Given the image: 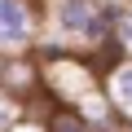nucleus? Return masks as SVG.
<instances>
[{"mask_svg": "<svg viewBox=\"0 0 132 132\" xmlns=\"http://www.w3.org/2000/svg\"><path fill=\"white\" fill-rule=\"evenodd\" d=\"M101 5L97 0H48V31L57 40H79L88 44V31L97 22Z\"/></svg>", "mask_w": 132, "mask_h": 132, "instance_id": "nucleus-3", "label": "nucleus"}, {"mask_svg": "<svg viewBox=\"0 0 132 132\" xmlns=\"http://www.w3.org/2000/svg\"><path fill=\"white\" fill-rule=\"evenodd\" d=\"M22 123V97H13L9 88H0V132H13Z\"/></svg>", "mask_w": 132, "mask_h": 132, "instance_id": "nucleus-7", "label": "nucleus"}, {"mask_svg": "<svg viewBox=\"0 0 132 132\" xmlns=\"http://www.w3.org/2000/svg\"><path fill=\"white\" fill-rule=\"evenodd\" d=\"M106 93H110V101H114V114H119L123 123H132V57L119 62V66H110Z\"/></svg>", "mask_w": 132, "mask_h": 132, "instance_id": "nucleus-5", "label": "nucleus"}, {"mask_svg": "<svg viewBox=\"0 0 132 132\" xmlns=\"http://www.w3.org/2000/svg\"><path fill=\"white\" fill-rule=\"evenodd\" d=\"M13 132H48V123H27V119H22V123H18Z\"/></svg>", "mask_w": 132, "mask_h": 132, "instance_id": "nucleus-9", "label": "nucleus"}, {"mask_svg": "<svg viewBox=\"0 0 132 132\" xmlns=\"http://www.w3.org/2000/svg\"><path fill=\"white\" fill-rule=\"evenodd\" d=\"M48 132H97V128H93V119H88L84 110H75V106H62V110H53V119H48Z\"/></svg>", "mask_w": 132, "mask_h": 132, "instance_id": "nucleus-6", "label": "nucleus"}, {"mask_svg": "<svg viewBox=\"0 0 132 132\" xmlns=\"http://www.w3.org/2000/svg\"><path fill=\"white\" fill-rule=\"evenodd\" d=\"M114 40H119V48L132 57V5L119 13V22H114Z\"/></svg>", "mask_w": 132, "mask_h": 132, "instance_id": "nucleus-8", "label": "nucleus"}, {"mask_svg": "<svg viewBox=\"0 0 132 132\" xmlns=\"http://www.w3.org/2000/svg\"><path fill=\"white\" fill-rule=\"evenodd\" d=\"M40 84H44V66H35V62H22V57L0 62V88H9L13 97H22L27 88H40Z\"/></svg>", "mask_w": 132, "mask_h": 132, "instance_id": "nucleus-4", "label": "nucleus"}, {"mask_svg": "<svg viewBox=\"0 0 132 132\" xmlns=\"http://www.w3.org/2000/svg\"><path fill=\"white\" fill-rule=\"evenodd\" d=\"M44 84H48L66 106H79L88 93L101 88V84H97V71H93V66H84V62H75V57L48 62V66H44Z\"/></svg>", "mask_w": 132, "mask_h": 132, "instance_id": "nucleus-2", "label": "nucleus"}, {"mask_svg": "<svg viewBox=\"0 0 132 132\" xmlns=\"http://www.w3.org/2000/svg\"><path fill=\"white\" fill-rule=\"evenodd\" d=\"M40 40V9L31 0H0V53L18 57Z\"/></svg>", "mask_w": 132, "mask_h": 132, "instance_id": "nucleus-1", "label": "nucleus"}]
</instances>
